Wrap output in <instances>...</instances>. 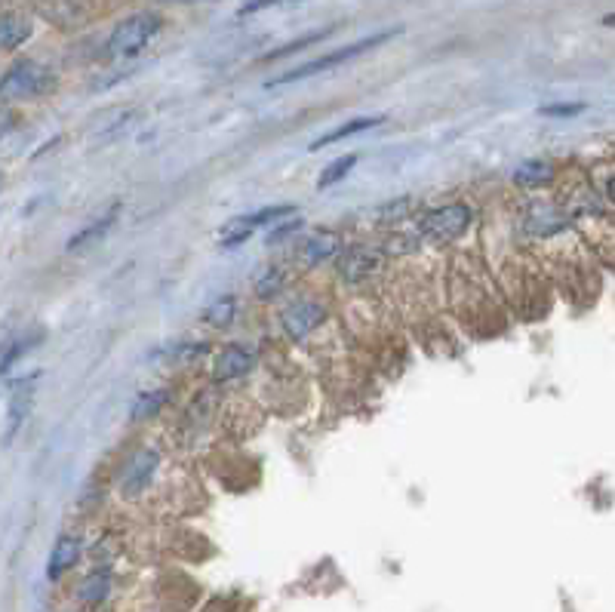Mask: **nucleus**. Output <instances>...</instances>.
<instances>
[{"label":"nucleus","instance_id":"f257e3e1","mask_svg":"<svg viewBox=\"0 0 615 612\" xmlns=\"http://www.w3.org/2000/svg\"><path fill=\"white\" fill-rule=\"evenodd\" d=\"M397 34H400V28L373 34V37H366V40H357V44H348V47H342V50H333V53H326V56H320V59H314V62H305V65H299V68H293V71H286L283 77H274L268 87L293 84V80H305V77L330 71V68H336V65H345V62H351V59H357V56H363V53H369V50H376V47L388 44V40L397 37Z\"/></svg>","mask_w":615,"mask_h":612},{"label":"nucleus","instance_id":"f03ea898","mask_svg":"<svg viewBox=\"0 0 615 612\" xmlns=\"http://www.w3.org/2000/svg\"><path fill=\"white\" fill-rule=\"evenodd\" d=\"M157 31H160V16H154V13H136V16H130V19H123V22L111 31L105 50H108L111 59L136 56V53H142V50L151 44Z\"/></svg>","mask_w":615,"mask_h":612},{"label":"nucleus","instance_id":"7ed1b4c3","mask_svg":"<svg viewBox=\"0 0 615 612\" xmlns=\"http://www.w3.org/2000/svg\"><path fill=\"white\" fill-rule=\"evenodd\" d=\"M468 225H471V210L465 207V203H446V207L431 210L419 222V237L443 247V243L459 240L468 231Z\"/></svg>","mask_w":615,"mask_h":612},{"label":"nucleus","instance_id":"20e7f679","mask_svg":"<svg viewBox=\"0 0 615 612\" xmlns=\"http://www.w3.org/2000/svg\"><path fill=\"white\" fill-rule=\"evenodd\" d=\"M50 87H53V74L44 65H37L34 59H22L4 74V96L7 99L44 96Z\"/></svg>","mask_w":615,"mask_h":612},{"label":"nucleus","instance_id":"39448f33","mask_svg":"<svg viewBox=\"0 0 615 612\" xmlns=\"http://www.w3.org/2000/svg\"><path fill=\"white\" fill-rule=\"evenodd\" d=\"M157 465H160V453H157V450H139V453H133V456L127 459V465L120 468V477H117V483H120V489H123V496H130V499L142 496L145 486L151 483V477H154V471H157Z\"/></svg>","mask_w":615,"mask_h":612},{"label":"nucleus","instance_id":"423d86ee","mask_svg":"<svg viewBox=\"0 0 615 612\" xmlns=\"http://www.w3.org/2000/svg\"><path fill=\"white\" fill-rule=\"evenodd\" d=\"M323 317H326L323 305H317L311 299H299V302L283 308L280 323H283V333L290 339H305L308 333H314L317 326L323 323Z\"/></svg>","mask_w":615,"mask_h":612},{"label":"nucleus","instance_id":"0eeeda50","mask_svg":"<svg viewBox=\"0 0 615 612\" xmlns=\"http://www.w3.org/2000/svg\"><path fill=\"white\" fill-rule=\"evenodd\" d=\"M385 265V256L376 247H351L339 256V274L348 283H363L366 277L379 274Z\"/></svg>","mask_w":615,"mask_h":612},{"label":"nucleus","instance_id":"6e6552de","mask_svg":"<svg viewBox=\"0 0 615 612\" xmlns=\"http://www.w3.org/2000/svg\"><path fill=\"white\" fill-rule=\"evenodd\" d=\"M256 348L253 345H225L216 357V366H213V376L216 382H231V379H240L246 373H253L256 366Z\"/></svg>","mask_w":615,"mask_h":612},{"label":"nucleus","instance_id":"1a4fd4ad","mask_svg":"<svg viewBox=\"0 0 615 612\" xmlns=\"http://www.w3.org/2000/svg\"><path fill=\"white\" fill-rule=\"evenodd\" d=\"M523 225L529 234H536V237H548V234H557L566 228V216L560 207H554V203L548 200H536V203H529V210L523 216Z\"/></svg>","mask_w":615,"mask_h":612},{"label":"nucleus","instance_id":"9d476101","mask_svg":"<svg viewBox=\"0 0 615 612\" xmlns=\"http://www.w3.org/2000/svg\"><path fill=\"white\" fill-rule=\"evenodd\" d=\"M117 216H120V203H111V207H108L99 219H93L87 228H80V231L65 243V250H68V253H84V250H90L93 243H99V240L111 231V225L117 222Z\"/></svg>","mask_w":615,"mask_h":612},{"label":"nucleus","instance_id":"9b49d317","mask_svg":"<svg viewBox=\"0 0 615 612\" xmlns=\"http://www.w3.org/2000/svg\"><path fill=\"white\" fill-rule=\"evenodd\" d=\"M336 253H342V237L336 231H317L299 247V256L305 265H320L326 259H333Z\"/></svg>","mask_w":615,"mask_h":612},{"label":"nucleus","instance_id":"f8f14e48","mask_svg":"<svg viewBox=\"0 0 615 612\" xmlns=\"http://www.w3.org/2000/svg\"><path fill=\"white\" fill-rule=\"evenodd\" d=\"M77 557H80V542L74 539V536H62L56 545H53V554H50V563H47V576L56 582V579H62L68 569L77 563Z\"/></svg>","mask_w":615,"mask_h":612},{"label":"nucleus","instance_id":"ddd939ff","mask_svg":"<svg viewBox=\"0 0 615 612\" xmlns=\"http://www.w3.org/2000/svg\"><path fill=\"white\" fill-rule=\"evenodd\" d=\"M379 124H385V114H373V117H354V120H348L345 127H339V130H333V133H326L323 139L311 142V148H308V151H320V148H326V145H336V142H342V139H348V136L366 133V130L379 127Z\"/></svg>","mask_w":615,"mask_h":612},{"label":"nucleus","instance_id":"4468645a","mask_svg":"<svg viewBox=\"0 0 615 612\" xmlns=\"http://www.w3.org/2000/svg\"><path fill=\"white\" fill-rule=\"evenodd\" d=\"M253 231H256L253 213H250V216H240V219H231V222H225L222 231H219V247H222V250H234V247H240L243 240H250Z\"/></svg>","mask_w":615,"mask_h":612},{"label":"nucleus","instance_id":"2eb2a0df","mask_svg":"<svg viewBox=\"0 0 615 612\" xmlns=\"http://www.w3.org/2000/svg\"><path fill=\"white\" fill-rule=\"evenodd\" d=\"M554 179V167L548 160H526L514 170V182L526 185V188H536V185H548Z\"/></svg>","mask_w":615,"mask_h":612},{"label":"nucleus","instance_id":"dca6fc26","mask_svg":"<svg viewBox=\"0 0 615 612\" xmlns=\"http://www.w3.org/2000/svg\"><path fill=\"white\" fill-rule=\"evenodd\" d=\"M31 37V22L16 16V13H7L4 16V28H0V40H4V50L13 53L16 47H22L25 40Z\"/></svg>","mask_w":615,"mask_h":612},{"label":"nucleus","instance_id":"f3484780","mask_svg":"<svg viewBox=\"0 0 615 612\" xmlns=\"http://www.w3.org/2000/svg\"><path fill=\"white\" fill-rule=\"evenodd\" d=\"M167 397H170V394L163 391V388H160V391H148V394H139V397H136V403H133V410H130V419H133V422L151 419V416H154V413L160 410V406L167 403Z\"/></svg>","mask_w":615,"mask_h":612},{"label":"nucleus","instance_id":"a211bd4d","mask_svg":"<svg viewBox=\"0 0 615 612\" xmlns=\"http://www.w3.org/2000/svg\"><path fill=\"white\" fill-rule=\"evenodd\" d=\"M234 311H237L234 296H222V299H216L207 311H203V320H207L210 326H228V323L234 320Z\"/></svg>","mask_w":615,"mask_h":612},{"label":"nucleus","instance_id":"6ab92c4d","mask_svg":"<svg viewBox=\"0 0 615 612\" xmlns=\"http://www.w3.org/2000/svg\"><path fill=\"white\" fill-rule=\"evenodd\" d=\"M357 163V157L354 154H345V157H339V160H333L330 167L323 170V176L317 179V188H330V185H336V182H342L348 173H351V167Z\"/></svg>","mask_w":615,"mask_h":612},{"label":"nucleus","instance_id":"aec40b11","mask_svg":"<svg viewBox=\"0 0 615 612\" xmlns=\"http://www.w3.org/2000/svg\"><path fill=\"white\" fill-rule=\"evenodd\" d=\"M283 283H286V274H283L280 268H268V271H262L259 280H256V296H259V299H274V296L283 290Z\"/></svg>","mask_w":615,"mask_h":612},{"label":"nucleus","instance_id":"412c9836","mask_svg":"<svg viewBox=\"0 0 615 612\" xmlns=\"http://www.w3.org/2000/svg\"><path fill=\"white\" fill-rule=\"evenodd\" d=\"M105 594H108V573H93L80 585V600L84 603H102Z\"/></svg>","mask_w":615,"mask_h":612},{"label":"nucleus","instance_id":"4be33fe9","mask_svg":"<svg viewBox=\"0 0 615 612\" xmlns=\"http://www.w3.org/2000/svg\"><path fill=\"white\" fill-rule=\"evenodd\" d=\"M336 28H323V31H311V34H305V37H299V40H293V44H286V47H280L277 53H271L268 59H280V56H290V53H299V50H305V47H311V44H320V40H326L330 37Z\"/></svg>","mask_w":615,"mask_h":612},{"label":"nucleus","instance_id":"5701e85b","mask_svg":"<svg viewBox=\"0 0 615 612\" xmlns=\"http://www.w3.org/2000/svg\"><path fill=\"white\" fill-rule=\"evenodd\" d=\"M40 342V333H31V336H25V339H19L16 345H10V351L4 354V373H10L13 370V363H16V357H22V354H28L34 345Z\"/></svg>","mask_w":615,"mask_h":612},{"label":"nucleus","instance_id":"b1692460","mask_svg":"<svg viewBox=\"0 0 615 612\" xmlns=\"http://www.w3.org/2000/svg\"><path fill=\"white\" fill-rule=\"evenodd\" d=\"M283 4H293V0H250V4L240 7V16H253V13H262V10H271V7H283Z\"/></svg>","mask_w":615,"mask_h":612},{"label":"nucleus","instance_id":"393cba45","mask_svg":"<svg viewBox=\"0 0 615 612\" xmlns=\"http://www.w3.org/2000/svg\"><path fill=\"white\" fill-rule=\"evenodd\" d=\"M302 219H293V222H283L280 228H274L271 234H268V243H280L283 237H290V234H296V231H302Z\"/></svg>","mask_w":615,"mask_h":612},{"label":"nucleus","instance_id":"a878e982","mask_svg":"<svg viewBox=\"0 0 615 612\" xmlns=\"http://www.w3.org/2000/svg\"><path fill=\"white\" fill-rule=\"evenodd\" d=\"M585 105H545L542 114L545 117H572V114H582Z\"/></svg>","mask_w":615,"mask_h":612},{"label":"nucleus","instance_id":"bb28decb","mask_svg":"<svg viewBox=\"0 0 615 612\" xmlns=\"http://www.w3.org/2000/svg\"><path fill=\"white\" fill-rule=\"evenodd\" d=\"M606 197H609V200L615 203V176H612V179L606 182Z\"/></svg>","mask_w":615,"mask_h":612},{"label":"nucleus","instance_id":"cd10ccee","mask_svg":"<svg viewBox=\"0 0 615 612\" xmlns=\"http://www.w3.org/2000/svg\"><path fill=\"white\" fill-rule=\"evenodd\" d=\"M603 22H606V25H615V16H606Z\"/></svg>","mask_w":615,"mask_h":612}]
</instances>
